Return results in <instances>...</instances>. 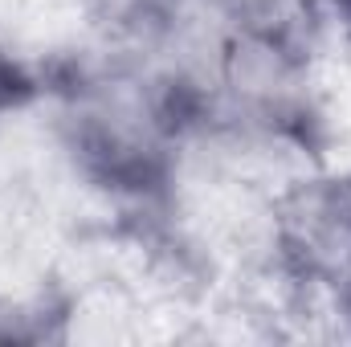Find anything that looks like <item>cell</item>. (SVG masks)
Wrapping results in <instances>:
<instances>
[{
	"label": "cell",
	"mask_w": 351,
	"mask_h": 347,
	"mask_svg": "<svg viewBox=\"0 0 351 347\" xmlns=\"http://www.w3.org/2000/svg\"><path fill=\"white\" fill-rule=\"evenodd\" d=\"M53 139L70 172L135 213H160L176 200L184 152L208 127L196 70L110 53L49 70Z\"/></svg>",
	"instance_id": "6da1fadb"
},
{
	"label": "cell",
	"mask_w": 351,
	"mask_h": 347,
	"mask_svg": "<svg viewBox=\"0 0 351 347\" xmlns=\"http://www.w3.org/2000/svg\"><path fill=\"white\" fill-rule=\"evenodd\" d=\"M204 131L278 147L315 164L327 147V106L315 41L298 29H213L204 66Z\"/></svg>",
	"instance_id": "7a4b0ae2"
},
{
	"label": "cell",
	"mask_w": 351,
	"mask_h": 347,
	"mask_svg": "<svg viewBox=\"0 0 351 347\" xmlns=\"http://www.w3.org/2000/svg\"><path fill=\"white\" fill-rule=\"evenodd\" d=\"M262 229L274 270L294 290L343 302L351 290V168L315 160L286 176L265 196Z\"/></svg>",
	"instance_id": "3957f363"
},
{
	"label": "cell",
	"mask_w": 351,
	"mask_h": 347,
	"mask_svg": "<svg viewBox=\"0 0 351 347\" xmlns=\"http://www.w3.org/2000/svg\"><path fill=\"white\" fill-rule=\"evenodd\" d=\"M90 33L110 53H131L147 62H168L200 70L204 58H192L196 21H208L196 0H78Z\"/></svg>",
	"instance_id": "277c9868"
},
{
	"label": "cell",
	"mask_w": 351,
	"mask_h": 347,
	"mask_svg": "<svg viewBox=\"0 0 351 347\" xmlns=\"http://www.w3.org/2000/svg\"><path fill=\"white\" fill-rule=\"evenodd\" d=\"M70 307L58 294H0V344L66 339Z\"/></svg>",
	"instance_id": "5b68a950"
},
{
	"label": "cell",
	"mask_w": 351,
	"mask_h": 347,
	"mask_svg": "<svg viewBox=\"0 0 351 347\" xmlns=\"http://www.w3.org/2000/svg\"><path fill=\"white\" fill-rule=\"evenodd\" d=\"M213 29H298L315 33L311 0H196Z\"/></svg>",
	"instance_id": "8992f818"
},
{
	"label": "cell",
	"mask_w": 351,
	"mask_h": 347,
	"mask_svg": "<svg viewBox=\"0 0 351 347\" xmlns=\"http://www.w3.org/2000/svg\"><path fill=\"white\" fill-rule=\"evenodd\" d=\"M49 94V70L25 58L8 37H0V123L29 115Z\"/></svg>",
	"instance_id": "52a82bcc"
},
{
	"label": "cell",
	"mask_w": 351,
	"mask_h": 347,
	"mask_svg": "<svg viewBox=\"0 0 351 347\" xmlns=\"http://www.w3.org/2000/svg\"><path fill=\"white\" fill-rule=\"evenodd\" d=\"M311 4H315V8H331L335 16H348L351 12V0H311Z\"/></svg>",
	"instance_id": "ba28073f"
},
{
	"label": "cell",
	"mask_w": 351,
	"mask_h": 347,
	"mask_svg": "<svg viewBox=\"0 0 351 347\" xmlns=\"http://www.w3.org/2000/svg\"><path fill=\"white\" fill-rule=\"evenodd\" d=\"M339 311H343V315H348V319H351V290H348V294H343V302H339Z\"/></svg>",
	"instance_id": "9c48e42d"
},
{
	"label": "cell",
	"mask_w": 351,
	"mask_h": 347,
	"mask_svg": "<svg viewBox=\"0 0 351 347\" xmlns=\"http://www.w3.org/2000/svg\"><path fill=\"white\" fill-rule=\"evenodd\" d=\"M343 21H348V29H351V12H348V16H343Z\"/></svg>",
	"instance_id": "30bf717a"
}]
</instances>
